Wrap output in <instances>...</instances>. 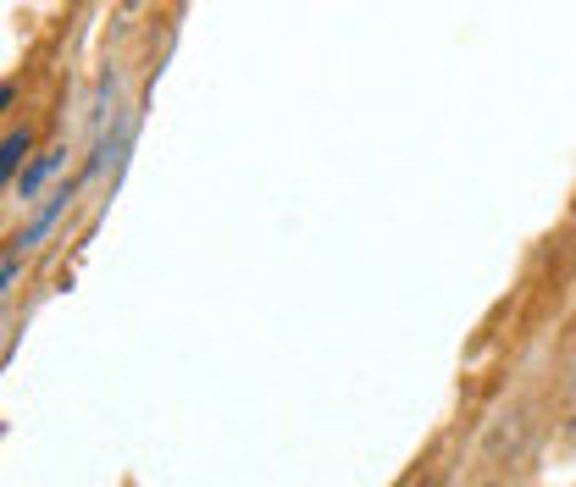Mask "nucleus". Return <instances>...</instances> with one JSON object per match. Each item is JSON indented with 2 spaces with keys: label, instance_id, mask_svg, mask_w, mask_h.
Masks as SVG:
<instances>
[{
  "label": "nucleus",
  "instance_id": "nucleus-2",
  "mask_svg": "<svg viewBox=\"0 0 576 487\" xmlns=\"http://www.w3.org/2000/svg\"><path fill=\"white\" fill-rule=\"evenodd\" d=\"M128 128H133L128 117H111V128H100V139H95V155H89V167L78 172V189H84V183H95L100 172H106V161H111V155L122 150V144H128Z\"/></svg>",
  "mask_w": 576,
  "mask_h": 487
},
{
  "label": "nucleus",
  "instance_id": "nucleus-5",
  "mask_svg": "<svg viewBox=\"0 0 576 487\" xmlns=\"http://www.w3.org/2000/svg\"><path fill=\"white\" fill-rule=\"evenodd\" d=\"M17 272H23V250H12L6 261H0V294L12 288V277H17Z\"/></svg>",
  "mask_w": 576,
  "mask_h": 487
},
{
  "label": "nucleus",
  "instance_id": "nucleus-1",
  "mask_svg": "<svg viewBox=\"0 0 576 487\" xmlns=\"http://www.w3.org/2000/svg\"><path fill=\"white\" fill-rule=\"evenodd\" d=\"M72 194H78V183H61L56 194H45V205H39V211H34V222H28L23 233H17V250H34L39 238H45L50 227H56V216H61V211H67V205H72Z\"/></svg>",
  "mask_w": 576,
  "mask_h": 487
},
{
  "label": "nucleus",
  "instance_id": "nucleus-6",
  "mask_svg": "<svg viewBox=\"0 0 576 487\" xmlns=\"http://www.w3.org/2000/svg\"><path fill=\"white\" fill-rule=\"evenodd\" d=\"M12 106V84H0V111Z\"/></svg>",
  "mask_w": 576,
  "mask_h": 487
},
{
  "label": "nucleus",
  "instance_id": "nucleus-3",
  "mask_svg": "<svg viewBox=\"0 0 576 487\" xmlns=\"http://www.w3.org/2000/svg\"><path fill=\"white\" fill-rule=\"evenodd\" d=\"M61 161H67V150H45V155H34V161H28V167H23V178H17L23 200H39V189H45V183L61 172Z\"/></svg>",
  "mask_w": 576,
  "mask_h": 487
},
{
  "label": "nucleus",
  "instance_id": "nucleus-4",
  "mask_svg": "<svg viewBox=\"0 0 576 487\" xmlns=\"http://www.w3.org/2000/svg\"><path fill=\"white\" fill-rule=\"evenodd\" d=\"M28 144H34V133H28V128H12L6 139H0V189H6V183L17 178V167H23Z\"/></svg>",
  "mask_w": 576,
  "mask_h": 487
}]
</instances>
